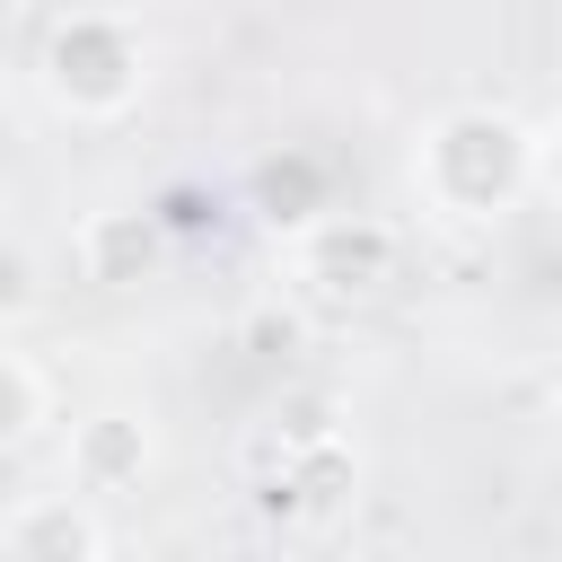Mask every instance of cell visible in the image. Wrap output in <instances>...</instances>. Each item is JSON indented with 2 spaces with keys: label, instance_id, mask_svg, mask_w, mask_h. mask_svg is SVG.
Listing matches in <instances>:
<instances>
[{
  "label": "cell",
  "instance_id": "cell-1",
  "mask_svg": "<svg viewBox=\"0 0 562 562\" xmlns=\"http://www.w3.org/2000/svg\"><path fill=\"white\" fill-rule=\"evenodd\" d=\"M527 184H544V158L536 123H518L509 105H448L413 140V193L448 228H492L501 211H518Z\"/></svg>",
  "mask_w": 562,
  "mask_h": 562
},
{
  "label": "cell",
  "instance_id": "cell-2",
  "mask_svg": "<svg viewBox=\"0 0 562 562\" xmlns=\"http://www.w3.org/2000/svg\"><path fill=\"white\" fill-rule=\"evenodd\" d=\"M35 88L70 123H123L149 88V35L123 9H70L35 53Z\"/></svg>",
  "mask_w": 562,
  "mask_h": 562
},
{
  "label": "cell",
  "instance_id": "cell-3",
  "mask_svg": "<svg viewBox=\"0 0 562 562\" xmlns=\"http://www.w3.org/2000/svg\"><path fill=\"white\" fill-rule=\"evenodd\" d=\"M395 263H404V237L378 211H325L299 237V281H316L325 299H378Z\"/></svg>",
  "mask_w": 562,
  "mask_h": 562
},
{
  "label": "cell",
  "instance_id": "cell-4",
  "mask_svg": "<svg viewBox=\"0 0 562 562\" xmlns=\"http://www.w3.org/2000/svg\"><path fill=\"white\" fill-rule=\"evenodd\" d=\"M272 501L299 509V518H342V509L360 501V448H351L334 422H299V430H281Z\"/></svg>",
  "mask_w": 562,
  "mask_h": 562
},
{
  "label": "cell",
  "instance_id": "cell-5",
  "mask_svg": "<svg viewBox=\"0 0 562 562\" xmlns=\"http://www.w3.org/2000/svg\"><path fill=\"white\" fill-rule=\"evenodd\" d=\"M149 465H158V439H149V422L123 413V404L70 422V439H61V483H79L88 501H123V492H140Z\"/></svg>",
  "mask_w": 562,
  "mask_h": 562
},
{
  "label": "cell",
  "instance_id": "cell-6",
  "mask_svg": "<svg viewBox=\"0 0 562 562\" xmlns=\"http://www.w3.org/2000/svg\"><path fill=\"white\" fill-rule=\"evenodd\" d=\"M0 553H9V562H105L114 536H105L97 501H88L79 483H61V492H26V501L0 518Z\"/></svg>",
  "mask_w": 562,
  "mask_h": 562
},
{
  "label": "cell",
  "instance_id": "cell-7",
  "mask_svg": "<svg viewBox=\"0 0 562 562\" xmlns=\"http://www.w3.org/2000/svg\"><path fill=\"white\" fill-rule=\"evenodd\" d=\"M70 255H79V281H97V290H132V281H149V263H158V211H140V202H105V211L79 220Z\"/></svg>",
  "mask_w": 562,
  "mask_h": 562
},
{
  "label": "cell",
  "instance_id": "cell-8",
  "mask_svg": "<svg viewBox=\"0 0 562 562\" xmlns=\"http://www.w3.org/2000/svg\"><path fill=\"white\" fill-rule=\"evenodd\" d=\"M53 430V378L26 342H0V448H35Z\"/></svg>",
  "mask_w": 562,
  "mask_h": 562
},
{
  "label": "cell",
  "instance_id": "cell-9",
  "mask_svg": "<svg viewBox=\"0 0 562 562\" xmlns=\"http://www.w3.org/2000/svg\"><path fill=\"white\" fill-rule=\"evenodd\" d=\"M536 158H544V184L562 193V105H553V123L536 132Z\"/></svg>",
  "mask_w": 562,
  "mask_h": 562
}]
</instances>
